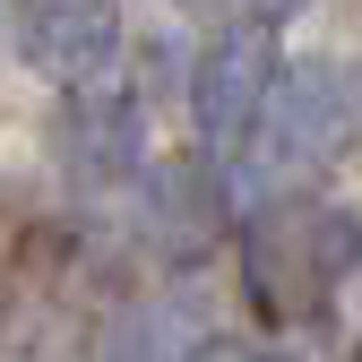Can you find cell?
<instances>
[{"instance_id":"cell-1","label":"cell","mask_w":362,"mask_h":362,"mask_svg":"<svg viewBox=\"0 0 362 362\" xmlns=\"http://www.w3.org/2000/svg\"><path fill=\"white\" fill-rule=\"evenodd\" d=\"M362 121V78L345 61H310V69H276V95H267L259 129L242 139V173L250 199H285L293 181H310Z\"/></svg>"},{"instance_id":"cell-2","label":"cell","mask_w":362,"mask_h":362,"mask_svg":"<svg viewBox=\"0 0 362 362\" xmlns=\"http://www.w3.org/2000/svg\"><path fill=\"white\" fill-rule=\"evenodd\" d=\"M354 267H362V216L337 207V199H285L259 224V276L293 302L345 285Z\"/></svg>"},{"instance_id":"cell-3","label":"cell","mask_w":362,"mask_h":362,"mask_svg":"<svg viewBox=\"0 0 362 362\" xmlns=\"http://www.w3.org/2000/svg\"><path fill=\"white\" fill-rule=\"evenodd\" d=\"M190 121L207 129L216 147H242L250 129H259V112H267V95H276V52H267V35L259 26H224L207 52H190Z\"/></svg>"},{"instance_id":"cell-4","label":"cell","mask_w":362,"mask_h":362,"mask_svg":"<svg viewBox=\"0 0 362 362\" xmlns=\"http://www.w3.org/2000/svg\"><path fill=\"white\" fill-rule=\"evenodd\" d=\"M9 43L52 86H95L112 69V52H121V18H112V0H26Z\"/></svg>"},{"instance_id":"cell-5","label":"cell","mask_w":362,"mask_h":362,"mask_svg":"<svg viewBox=\"0 0 362 362\" xmlns=\"http://www.w3.org/2000/svg\"><path fill=\"white\" fill-rule=\"evenodd\" d=\"M61 164H69V181H86V190H121V181L147 173V121L129 104H95L86 95L61 121Z\"/></svg>"},{"instance_id":"cell-6","label":"cell","mask_w":362,"mask_h":362,"mask_svg":"<svg viewBox=\"0 0 362 362\" xmlns=\"http://www.w3.org/2000/svg\"><path fill=\"white\" fill-rule=\"evenodd\" d=\"M199 181H156V190H147V233L156 242H190L199 233Z\"/></svg>"},{"instance_id":"cell-7","label":"cell","mask_w":362,"mask_h":362,"mask_svg":"<svg viewBox=\"0 0 362 362\" xmlns=\"http://www.w3.org/2000/svg\"><path fill=\"white\" fill-rule=\"evenodd\" d=\"M181 362H250V345L242 337H207V345H190Z\"/></svg>"},{"instance_id":"cell-8","label":"cell","mask_w":362,"mask_h":362,"mask_svg":"<svg viewBox=\"0 0 362 362\" xmlns=\"http://www.w3.org/2000/svg\"><path fill=\"white\" fill-rule=\"evenodd\" d=\"M9 328H18V267L0 259V345H9Z\"/></svg>"},{"instance_id":"cell-9","label":"cell","mask_w":362,"mask_h":362,"mask_svg":"<svg viewBox=\"0 0 362 362\" xmlns=\"http://www.w3.org/2000/svg\"><path fill=\"white\" fill-rule=\"evenodd\" d=\"M242 9H250L259 26H276V18H293V9H310V0H242Z\"/></svg>"},{"instance_id":"cell-10","label":"cell","mask_w":362,"mask_h":362,"mask_svg":"<svg viewBox=\"0 0 362 362\" xmlns=\"http://www.w3.org/2000/svg\"><path fill=\"white\" fill-rule=\"evenodd\" d=\"M173 9H216V0H173Z\"/></svg>"}]
</instances>
